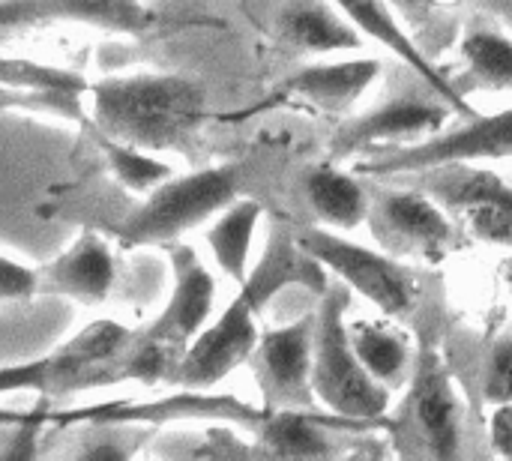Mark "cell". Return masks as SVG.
I'll return each instance as SVG.
<instances>
[{
  "label": "cell",
  "mask_w": 512,
  "mask_h": 461,
  "mask_svg": "<svg viewBox=\"0 0 512 461\" xmlns=\"http://www.w3.org/2000/svg\"><path fill=\"white\" fill-rule=\"evenodd\" d=\"M378 72H381V63L369 60V57L306 66V69L288 75L258 108H276V105L297 102V105H306V108H315L324 114H348L357 105V99L372 87Z\"/></svg>",
  "instance_id": "14"
},
{
  "label": "cell",
  "mask_w": 512,
  "mask_h": 461,
  "mask_svg": "<svg viewBox=\"0 0 512 461\" xmlns=\"http://www.w3.org/2000/svg\"><path fill=\"white\" fill-rule=\"evenodd\" d=\"M504 276H507V285H510V291H512V261L504 267Z\"/></svg>",
  "instance_id": "32"
},
{
  "label": "cell",
  "mask_w": 512,
  "mask_h": 461,
  "mask_svg": "<svg viewBox=\"0 0 512 461\" xmlns=\"http://www.w3.org/2000/svg\"><path fill=\"white\" fill-rule=\"evenodd\" d=\"M102 387L96 369H87L69 360L60 348L15 366H0V396L6 393H42V396H63Z\"/></svg>",
  "instance_id": "21"
},
{
  "label": "cell",
  "mask_w": 512,
  "mask_h": 461,
  "mask_svg": "<svg viewBox=\"0 0 512 461\" xmlns=\"http://www.w3.org/2000/svg\"><path fill=\"white\" fill-rule=\"evenodd\" d=\"M87 111L99 135L150 153H186L207 120V90L174 72L108 75L90 81Z\"/></svg>",
  "instance_id": "2"
},
{
  "label": "cell",
  "mask_w": 512,
  "mask_h": 461,
  "mask_svg": "<svg viewBox=\"0 0 512 461\" xmlns=\"http://www.w3.org/2000/svg\"><path fill=\"white\" fill-rule=\"evenodd\" d=\"M312 354H315V315H303L294 324L267 330L258 339L252 366L264 393V408L315 411Z\"/></svg>",
  "instance_id": "11"
},
{
  "label": "cell",
  "mask_w": 512,
  "mask_h": 461,
  "mask_svg": "<svg viewBox=\"0 0 512 461\" xmlns=\"http://www.w3.org/2000/svg\"><path fill=\"white\" fill-rule=\"evenodd\" d=\"M294 240L321 267H330L357 294L375 303L387 318H408L417 309L423 279L411 267L396 261V255L357 246L327 228L294 231Z\"/></svg>",
  "instance_id": "5"
},
{
  "label": "cell",
  "mask_w": 512,
  "mask_h": 461,
  "mask_svg": "<svg viewBox=\"0 0 512 461\" xmlns=\"http://www.w3.org/2000/svg\"><path fill=\"white\" fill-rule=\"evenodd\" d=\"M255 432L273 456H330L333 453L324 432L315 426L312 411L276 408L264 417V423Z\"/></svg>",
  "instance_id": "25"
},
{
  "label": "cell",
  "mask_w": 512,
  "mask_h": 461,
  "mask_svg": "<svg viewBox=\"0 0 512 461\" xmlns=\"http://www.w3.org/2000/svg\"><path fill=\"white\" fill-rule=\"evenodd\" d=\"M42 288L57 297H69L81 306H99L108 300L117 282L114 249L105 237L87 231L69 249H63L51 264L39 270Z\"/></svg>",
  "instance_id": "16"
},
{
  "label": "cell",
  "mask_w": 512,
  "mask_h": 461,
  "mask_svg": "<svg viewBox=\"0 0 512 461\" xmlns=\"http://www.w3.org/2000/svg\"><path fill=\"white\" fill-rule=\"evenodd\" d=\"M483 399L489 405L512 402V333L501 336L489 354V366L483 378Z\"/></svg>",
  "instance_id": "28"
},
{
  "label": "cell",
  "mask_w": 512,
  "mask_h": 461,
  "mask_svg": "<svg viewBox=\"0 0 512 461\" xmlns=\"http://www.w3.org/2000/svg\"><path fill=\"white\" fill-rule=\"evenodd\" d=\"M411 417L432 456H441V459L459 456L462 414H459L456 393L432 348H426L417 360L414 390H411Z\"/></svg>",
  "instance_id": "17"
},
{
  "label": "cell",
  "mask_w": 512,
  "mask_h": 461,
  "mask_svg": "<svg viewBox=\"0 0 512 461\" xmlns=\"http://www.w3.org/2000/svg\"><path fill=\"white\" fill-rule=\"evenodd\" d=\"M450 105L441 93H435L429 84L423 90H402L384 102H378L372 111L360 114L357 120L345 123L333 141L330 153L333 159H348L360 150H381L387 144H405V141H423L441 132V126L450 117Z\"/></svg>",
  "instance_id": "9"
},
{
  "label": "cell",
  "mask_w": 512,
  "mask_h": 461,
  "mask_svg": "<svg viewBox=\"0 0 512 461\" xmlns=\"http://www.w3.org/2000/svg\"><path fill=\"white\" fill-rule=\"evenodd\" d=\"M258 219H261V204L243 198V201H231L222 213H216V222L207 231V246L219 270L237 285H243L249 276V252H252Z\"/></svg>",
  "instance_id": "22"
},
{
  "label": "cell",
  "mask_w": 512,
  "mask_h": 461,
  "mask_svg": "<svg viewBox=\"0 0 512 461\" xmlns=\"http://www.w3.org/2000/svg\"><path fill=\"white\" fill-rule=\"evenodd\" d=\"M512 156V108L492 117H468V126L453 132H435L417 144L381 147L378 156L360 162V174L378 180H396L444 162H483Z\"/></svg>",
  "instance_id": "8"
},
{
  "label": "cell",
  "mask_w": 512,
  "mask_h": 461,
  "mask_svg": "<svg viewBox=\"0 0 512 461\" xmlns=\"http://www.w3.org/2000/svg\"><path fill=\"white\" fill-rule=\"evenodd\" d=\"M156 12L144 0H0V33L84 24L105 33L141 36L153 27Z\"/></svg>",
  "instance_id": "12"
},
{
  "label": "cell",
  "mask_w": 512,
  "mask_h": 461,
  "mask_svg": "<svg viewBox=\"0 0 512 461\" xmlns=\"http://www.w3.org/2000/svg\"><path fill=\"white\" fill-rule=\"evenodd\" d=\"M462 84L471 90H512V39L477 27L462 39Z\"/></svg>",
  "instance_id": "23"
},
{
  "label": "cell",
  "mask_w": 512,
  "mask_h": 461,
  "mask_svg": "<svg viewBox=\"0 0 512 461\" xmlns=\"http://www.w3.org/2000/svg\"><path fill=\"white\" fill-rule=\"evenodd\" d=\"M42 288L39 270L0 255V303H27Z\"/></svg>",
  "instance_id": "29"
},
{
  "label": "cell",
  "mask_w": 512,
  "mask_h": 461,
  "mask_svg": "<svg viewBox=\"0 0 512 461\" xmlns=\"http://www.w3.org/2000/svg\"><path fill=\"white\" fill-rule=\"evenodd\" d=\"M132 339H135V333L129 327L102 318V321H93L84 330H78L69 342L60 345V351L69 360H75L87 369H96L102 378V387H111L114 384V363L132 345Z\"/></svg>",
  "instance_id": "26"
},
{
  "label": "cell",
  "mask_w": 512,
  "mask_h": 461,
  "mask_svg": "<svg viewBox=\"0 0 512 461\" xmlns=\"http://www.w3.org/2000/svg\"><path fill=\"white\" fill-rule=\"evenodd\" d=\"M348 333H351V345L360 363L369 369V375L378 384H384L387 390H396L405 384L408 369H411V348L402 336L378 324H366V321L348 327Z\"/></svg>",
  "instance_id": "24"
},
{
  "label": "cell",
  "mask_w": 512,
  "mask_h": 461,
  "mask_svg": "<svg viewBox=\"0 0 512 461\" xmlns=\"http://www.w3.org/2000/svg\"><path fill=\"white\" fill-rule=\"evenodd\" d=\"M0 87L6 90V99H12L3 105H18L27 111H51L69 120L90 123V111H87L90 81L81 72L51 63L6 57L0 60Z\"/></svg>",
  "instance_id": "15"
},
{
  "label": "cell",
  "mask_w": 512,
  "mask_h": 461,
  "mask_svg": "<svg viewBox=\"0 0 512 461\" xmlns=\"http://www.w3.org/2000/svg\"><path fill=\"white\" fill-rule=\"evenodd\" d=\"M273 33L303 54L354 51L363 45L360 30L330 0H282L273 15Z\"/></svg>",
  "instance_id": "19"
},
{
  "label": "cell",
  "mask_w": 512,
  "mask_h": 461,
  "mask_svg": "<svg viewBox=\"0 0 512 461\" xmlns=\"http://www.w3.org/2000/svg\"><path fill=\"white\" fill-rule=\"evenodd\" d=\"M399 12H405L414 24L417 21H423L435 6H438V0H390Z\"/></svg>",
  "instance_id": "31"
},
{
  "label": "cell",
  "mask_w": 512,
  "mask_h": 461,
  "mask_svg": "<svg viewBox=\"0 0 512 461\" xmlns=\"http://www.w3.org/2000/svg\"><path fill=\"white\" fill-rule=\"evenodd\" d=\"M369 228L381 249L396 258L438 261L456 243V225L447 210L411 183L378 186L372 192Z\"/></svg>",
  "instance_id": "7"
},
{
  "label": "cell",
  "mask_w": 512,
  "mask_h": 461,
  "mask_svg": "<svg viewBox=\"0 0 512 461\" xmlns=\"http://www.w3.org/2000/svg\"><path fill=\"white\" fill-rule=\"evenodd\" d=\"M495 447L512 456V402L501 405V411L495 417Z\"/></svg>",
  "instance_id": "30"
},
{
  "label": "cell",
  "mask_w": 512,
  "mask_h": 461,
  "mask_svg": "<svg viewBox=\"0 0 512 461\" xmlns=\"http://www.w3.org/2000/svg\"><path fill=\"white\" fill-rule=\"evenodd\" d=\"M396 180L429 192L444 210L456 213L474 237L512 246V186L501 174L477 168L474 162H444Z\"/></svg>",
  "instance_id": "6"
},
{
  "label": "cell",
  "mask_w": 512,
  "mask_h": 461,
  "mask_svg": "<svg viewBox=\"0 0 512 461\" xmlns=\"http://www.w3.org/2000/svg\"><path fill=\"white\" fill-rule=\"evenodd\" d=\"M270 408H252L231 396H210L204 390H183L153 399V402H117V405H93L84 411L45 414V423H90V426H159L171 420H228L258 429Z\"/></svg>",
  "instance_id": "10"
},
{
  "label": "cell",
  "mask_w": 512,
  "mask_h": 461,
  "mask_svg": "<svg viewBox=\"0 0 512 461\" xmlns=\"http://www.w3.org/2000/svg\"><path fill=\"white\" fill-rule=\"evenodd\" d=\"M99 147L108 159V168L111 174L129 189V192H153L159 183H165L174 171L165 159L153 156L150 150H141L135 144H123L117 138H108V135H99Z\"/></svg>",
  "instance_id": "27"
},
{
  "label": "cell",
  "mask_w": 512,
  "mask_h": 461,
  "mask_svg": "<svg viewBox=\"0 0 512 461\" xmlns=\"http://www.w3.org/2000/svg\"><path fill=\"white\" fill-rule=\"evenodd\" d=\"M303 198L312 210V216L339 231H354L369 219V198L372 192L351 174L333 168V165H312L303 171L300 180Z\"/></svg>",
  "instance_id": "20"
},
{
  "label": "cell",
  "mask_w": 512,
  "mask_h": 461,
  "mask_svg": "<svg viewBox=\"0 0 512 461\" xmlns=\"http://www.w3.org/2000/svg\"><path fill=\"white\" fill-rule=\"evenodd\" d=\"M243 183L240 165H216L201 168L183 177H168L120 222L114 231L120 243L150 246V243H174L186 231L222 213L231 201H237Z\"/></svg>",
  "instance_id": "4"
},
{
  "label": "cell",
  "mask_w": 512,
  "mask_h": 461,
  "mask_svg": "<svg viewBox=\"0 0 512 461\" xmlns=\"http://www.w3.org/2000/svg\"><path fill=\"white\" fill-rule=\"evenodd\" d=\"M333 3L339 6V12H345V15L351 18V24H354L360 33H366L369 39H375V42L384 45L387 51H393L396 57H402V60L411 66V72H414L420 81H426L435 93H441L444 102H447L453 111H459V114H465V117H474V114H477V111L465 102V93H462L453 81H447L444 72H438L435 63L426 60L423 48L399 27V21L393 18L387 0H333Z\"/></svg>",
  "instance_id": "18"
},
{
  "label": "cell",
  "mask_w": 512,
  "mask_h": 461,
  "mask_svg": "<svg viewBox=\"0 0 512 461\" xmlns=\"http://www.w3.org/2000/svg\"><path fill=\"white\" fill-rule=\"evenodd\" d=\"M348 291L342 285L327 288L315 312V354H312V390L342 423L378 420L390 405V390L378 384L360 363L345 324Z\"/></svg>",
  "instance_id": "3"
},
{
  "label": "cell",
  "mask_w": 512,
  "mask_h": 461,
  "mask_svg": "<svg viewBox=\"0 0 512 461\" xmlns=\"http://www.w3.org/2000/svg\"><path fill=\"white\" fill-rule=\"evenodd\" d=\"M168 246H171V270H174L171 300L159 312V318L147 324L141 333L186 351L192 339L210 324L213 303H216V279L189 246L177 240Z\"/></svg>",
  "instance_id": "13"
},
{
  "label": "cell",
  "mask_w": 512,
  "mask_h": 461,
  "mask_svg": "<svg viewBox=\"0 0 512 461\" xmlns=\"http://www.w3.org/2000/svg\"><path fill=\"white\" fill-rule=\"evenodd\" d=\"M288 285H306L324 291V273L321 264L297 246L288 228H276L270 234L264 258L240 285V294L183 351L171 387L210 390L219 381H225L237 366L252 360L261 339L255 318Z\"/></svg>",
  "instance_id": "1"
}]
</instances>
